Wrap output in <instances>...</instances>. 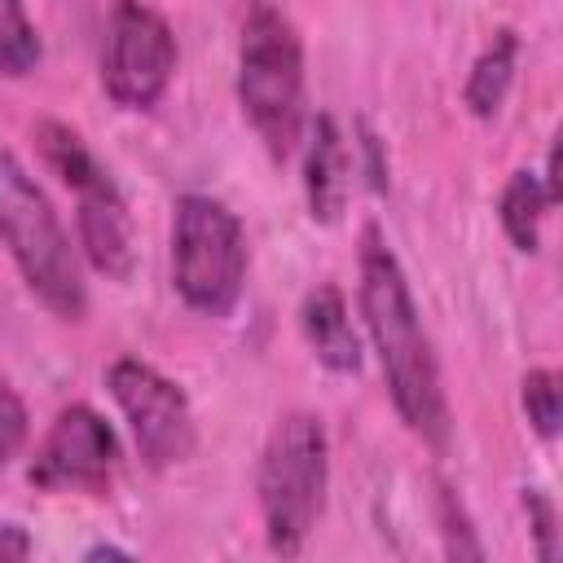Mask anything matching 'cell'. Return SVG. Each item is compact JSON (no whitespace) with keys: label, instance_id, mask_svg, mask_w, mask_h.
<instances>
[{"label":"cell","instance_id":"cell-1","mask_svg":"<svg viewBox=\"0 0 563 563\" xmlns=\"http://www.w3.org/2000/svg\"><path fill=\"white\" fill-rule=\"evenodd\" d=\"M361 317L383 361V378L396 413L413 435L440 449L449 440V405L440 391V369L418 303L409 295L405 268L374 224L361 233Z\"/></svg>","mask_w":563,"mask_h":563},{"label":"cell","instance_id":"cell-2","mask_svg":"<svg viewBox=\"0 0 563 563\" xmlns=\"http://www.w3.org/2000/svg\"><path fill=\"white\" fill-rule=\"evenodd\" d=\"M238 101L268 154L286 158L303 128V44L268 0H255L242 22Z\"/></svg>","mask_w":563,"mask_h":563},{"label":"cell","instance_id":"cell-3","mask_svg":"<svg viewBox=\"0 0 563 563\" xmlns=\"http://www.w3.org/2000/svg\"><path fill=\"white\" fill-rule=\"evenodd\" d=\"M0 242L9 246L18 273L66 321H79L88 308V290L79 277V260L70 251L66 229L57 224L44 189L26 176V167L0 145Z\"/></svg>","mask_w":563,"mask_h":563},{"label":"cell","instance_id":"cell-4","mask_svg":"<svg viewBox=\"0 0 563 563\" xmlns=\"http://www.w3.org/2000/svg\"><path fill=\"white\" fill-rule=\"evenodd\" d=\"M330 479V444L317 413H286L260 457V515L277 554H299L312 537Z\"/></svg>","mask_w":563,"mask_h":563},{"label":"cell","instance_id":"cell-5","mask_svg":"<svg viewBox=\"0 0 563 563\" xmlns=\"http://www.w3.org/2000/svg\"><path fill=\"white\" fill-rule=\"evenodd\" d=\"M246 277L242 220L211 194H180L172 220V282L202 317L233 312Z\"/></svg>","mask_w":563,"mask_h":563},{"label":"cell","instance_id":"cell-6","mask_svg":"<svg viewBox=\"0 0 563 563\" xmlns=\"http://www.w3.org/2000/svg\"><path fill=\"white\" fill-rule=\"evenodd\" d=\"M176 70V35L167 18L141 0H119L106 22L101 48V84L114 106L150 110Z\"/></svg>","mask_w":563,"mask_h":563},{"label":"cell","instance_id":"cell-7","mask_svg":"<svg viewBox=\"0 0 563 563\" xmlns=\"http://www.w3.org/2000/svg\"><path fill=\"white\" fill-rule=\"evenodd\" d=\"M106 387H110L114 405L123 409V418L132 427V440H136V453L145 457V466L163 471V466H176V462H185L194 453V444H198L194 409H189L185 391L167 374H158L150 361L119 356L106 369Z\"/></svg>","mask_w":563,"mask_h":563},{"label":"cell","instance_id":"cell-8","mask_svg":"<svg viewBox=\"0 0 563 563\" xmlns=\"http://www.w3.org/2000/svg\"><path fill=\"white\" fill-rule=\"evenodd\" d=\"M114 466H119V440L110 422L88 405H70L53 418L26 475L35 488H48V493H66V488L106 493Z\"/></svg>","mask_w":563,"mask_h":563},{"label":"cell","instance_id":"cell-9","mask_svg":"<svg viewBox=\"0 0 563 563\" xmlns=\"http://www.w3.org/2000/svg\"><path fill=\"white\" fill-rule=\"evenodd\" d=\"M79 198V246L88 255V264L114 282H123L132 273V220L123 207L119 185L110 180V172H101L97 180L75 189Z\"/></svg>","mask_w":563,"mask_h":563},{"label":"cell","instance_id":"cell-10","mask_svg":"<svg viewBox=\"0 0 563 563\" xmlns=\"http://www.w3.org/2000/svg\"><path fill=\"white\" fill-rule=\"evenodd\" d=\"M347 185H352L347 141L330 114H317L308 123V150H303V194H308L312 220L334 224L347 202Z\"/></svg>","mask_w":563,"mask_h":563},{"label":"cell","instance_id":"cell-11","mask_svg":"<svg viewBox=\"0 0 563 563\" xmlns=\"http://www.w3.org/2000/svg\"><path fill=\"white\" fill-rule=\"evenodd\" d=\"M299 325H303V339L308 347L317 352V361L334 374H356L361 369V339L347 321V303L339 295V286H317L303 295V308H299Z\"/></svg>","mask_w":563,"mask_h":563},{"label":"cell","instance_id":"cell-12","mask_svg":"<svg viewBox=\"0 0 563 563\" xmlns=\"http://www.w3.org/2000/svg\"><path fill=\"white\" fill-rule=\"evenodd\" d=\"M515 53H519V40L515 31H497L493 44L475 57L471 75H466V88H462V101L471 106L475 119H493L506 101V88L515 79Z\"/></svg>","mask_w":563,"mask_h":563},{"label":"cell","instance_id":"cell-13","mask_svg":"<svg viewBox=\"0 0 563 563\" xmlns=\"http://www.w3.org/2000/svg\"><path fill=\"white\" fill-rule=\"evenodd\" d=\"M550 198L541 189V176L537 172H515L497 198V216H501V229L506 238L515 242V251H537L541 242V216H545Z\"/></svg>","mask_w":563,"mask_h":563},{"label":"cell","instance_id":"cell-14","mask_svg":"<svg viewBox=\"0 0 563 563\" xmlns=\"http://www.w3.org/2000/svg\"><path fill=\"white\" fill-rule=\"evenodd\" d=\"M40 66V35L22 0H0V75H26Z\"/></svg>","mask_w":563,"mask_h":563},{"label":"cell","instance_id":"cell-15","mask_svg":"<svg viewBox=\"0 0 563 563\" xmlns=\"http://www.w3.org/2000/svg\"><path fill=\"white\" fill-rule=\"evenodd\" d=\"M523 413L532 422V431L541 440H554L559 435V422H563V400H559V374L554 369H528L523 374Z\"/></svg>","mask_w":563,"mask_h":563},{"label":"cell","instance_id":"cell-16","mask_svg":"<svg viewBox=\"0 0 563 563\" xmlns=\"http://www.w3.org/2000/svg\"><path fill=\"white\" fill-rule=\"evenodd\" d=\"M26 431H31L26 405H22V396L0 378V466H4L9 457H18V449L26 444Z\"/></svg>","mask_w":563,"mask_h":563},{"label":"cell","instance_id":"cell-17","mask_svg":"<svg viewBox=\"0 0 563 563\" xmlns=\"http://www.w3.org/2000/svg\"><path fill=\"white\" fill-rule=\"evenodd\" d=\"M523 510H528V523H532V537H537V554L541 559H554L559 545H554V506L541 488H523Z\"/></svg>","mask_w":563,"mask_h":563},{"label":"cell","instance_id":"cell-18","mask_svg":"<svg viewBox=\"0 0 563 563\" xmlns=\"http://www.w3.org/2000/svg\"><path fill=\"white\" fill-rule=\"evenodd\" d=\"M26 554H31L26 528L13 523V519H0V563H4V559H26Z\"/></svg>","mask_w":563,"mask_h":563},{"label":"cell","instance_id":"cell-19","mask_svg":"<svg viewBox=\"0 0 563 563\" xmlns=\"http://www.w3.org/2000/svg\"><path fill=\"white\" fill-rule=\"evenodd\" d=\"M84 559H128V550H119V545H92Z\"/></svg>","mask_w":563,"mask_h":563}]
</instances>
